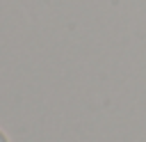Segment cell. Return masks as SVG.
Wrapping results in <instances>:
<instances>
[{
	"label": "cell",
	"mask_w": 146,
	"mask_h": 142,
	"mask_svg": "<svg viewBox=\"0 0 146 142\" xmlns=\"http://www.w3.org/2000/svg\"><path fill=\"white\" fill-rule=\"evenodd\" d=\"M0 142H9V140H7V135H5L2 131H0Z\"/></svg>",
	"instance_id": "cell-1"
}]
</instances>
